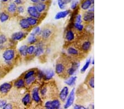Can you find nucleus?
Segmentation results:
<instances>
[{
    "instance_id": "obj_53",
    "label": "nucleus",
    "mask_w": 124,
    "mask_h": 109,
    "mask_svg": "<svg viewBox=\"0 0 124 109\" xmlns=\"http://www.w3.org/2000/svg\"><path fill=\"white\" fill-rule=\"evenodd\" d=\"M40 1H41V2H45L46 0H40Z\"/></svg>"
},
{
    "instance_id": "obj_32",
    "label": "nucleus",
    "mask_w": 124,
    "mask_h": 109,
    "mask_svg": "<svg viewBox=\"0 0 124 109\" xmlns=\"http://www.w3.org/2000/svg\"><path fill=\"white\" fill-rule=\"evenodd\" d=\"M35 77L34 76H32L29 77L28 78H27L25 79L26 80H25V83L26 84H27L28 86H29V85H31V83H33L34 81L35 80Z\"/></svg>"
},
{
    "instance_id": "obj_14",
    "label": "nucleus",
    "mask_w": 124,
    "mask_h": 109,
    "mask_svg": "<svg viewBox=\"0 0 124 109\" xmlns=\"http://www.w3.org/2000/svg\"><path fill=\"white\" fill-rule=\"evenodd\" d=\"M70 13V11H69V10L60 12L57 13L56 14V15H55V19H60L63 18L67 17V15H69Z\"/></svg>"
},
{
    "instance_id": "obj_4",
    "label": "nucleus",
    "mask_w": 124,
    "mask_h": 109,
    "mask_svg": "<svg viewBox=\"0 0 124 109\" xmlns=\"http://www.w3.org/2000/svg\"><path fill=\"white\" fill-rule=\"evenodd\" d=\"M28 13L31 15V17L38 19L40 17V13L38 12L35 6H29L27 9Z\"/></svg>"
},
{
    "instance_id": "obj_18",
    "label": "nucleus",
    "mask_w": 124,
    "mask_h": 109,
    "mask_svg": "<svg viewBox=\"0 0 124 109\" xmlns=\"http://www.w3.org/2000/svg\"><path fill=\"white\" fill-rule=\"evenodd\" d=\"M19 25L23 29H28L30 27H31L29 25L27 19L25 18L22 19L21 21H20Z\"/></svg>"
},
{
    "instance_id": "obj_6",
    "label": "nucleus",
    "mask_w": 124,
    "mask_h": 109,
    "mask_svg": "<svg viewBox=\"0 0 124 109\" xmlns=\"http://www.w3.org/2000/svg\"><path fill=\"white\" fill-rule=\"evenodd\" d=\"M94 18V12L88 11V12H86L83 15V19L85 22L90 23L92 22L93 21Z\"/></svg>"
},
{
    "instance_id": "obj_34",
    "label": "nucleus",
    "mask_w": 124,
    "mask_h": 109,
    "mask_svg": "<svg viewBox=\"0 0 124 109\" xmlns=\"http://www.w3.org/2000/svg\"><path fill=\"white\" fill-rule=\"evenodd\" d=\"M35 47L33 46V45H31V46H29V47H27V53L29 55H32L33 54L34 52Z\"/></svg>"
},
{
    "instance_id": "obj_30",
    "label": "nucleus",
    "mask_w": 124,
    "mask_h": 109,
    "mask_svg": "<svg viewBox=\"0 0 124 109\" xmlns=\"http://www.w3.org/2000/svg\"><path fill=\"white\" fill-rule=\"evenodd\" d=\"M9 19V15L7 14L2 12L0 14V21L1 22H5Z\"/></svg>"
},
{
    "instance_id": "obj_20",
    "label": "nucleus",
    "mask_w": 124,
    "mask_h": 109,
    "mask_svg": "<svg viewBox=\"0 0 124 109\" xmlns=\"http://www.w3.org/2000/svg\"><path fill=\"white\" fill-rule=\"evenodd\" d=\"M22 102L25 106H27L31 102V96L29 93L26 94L22 99Z\"/></svg>"
},
{
    "instance_id": "obj_37",
    "label": "nucleus",
    "mask_w": 124,
    "mask_h": 109,
    "mask_svg": "<svg viewBox=\"0 0 124 109\" xmlns=\"http://www.w3.org/2000/svg\"><path fill=\"white\" fill-rule=\"evenodd\" d=\"M33 33L35 35H40L41 33V30L40 29V28L39 27H37L35 28L34 29V30H33Z\"/></svg>"
},
{
    "instance_id": "obj_25",
    "label": "nucleus",
    "mask_w": 124,
    "mask_h": 109,
    "mask_svg": "<svg viewBox=\"0 0 124 109\" xmlns=\"http://www.w3.org/2000/svg\"><path fill=\"white\" fill-rule=\"evenodd\" d=\"M25 83L22 79H19L15 83V86L17 88H22L24 87Z\"/></svg>"
},
{
    "instance_id": "obj_15",
    "label": "nucleus",
    "mask_w": 124,
    "mask_h": 109,
    "mask_svg": "<svg viewBox=\"0 0 124 109\" xmlns=\"http://www.w3.org/2000/svg\"><path fill=\"white\" fill-rule=\"evenodd\" d=\"M65 38L68 41H72L75 39V34L72 30H68L66 31Z\"/></svg>"
},
{
    "instance_id": "obj_35",
    "label": "nucleus",
    "mask_w": 124,
    "mask_h": 109,
    "mask_svg": "<svg viewBox=\"0 0 124 109\" xmlns=\"http://www.w3.org/2000/svg\"><path fill=\"white\" fill-rule=\"evenodd\" d=\"M88 84L89 86L91 87L92 88H94V78L93 76L90 77L88 80Z\"/></svg>"
},
{
    "instance_id": "obj_12",
    "label": "nucleus",
    "mask_w": 124,
    "mask_h": 109,
    "mask_svg": "<svg viewBox=\"0 0 124 109\" xmlns=\"http://www.w3.org/2000/svg\"><path fill=\"white\" fill-rule=\"evenodd\" d=\"M55 69L56 72L57 74L59 75H61L65 72V67L63 63L60 62L57 63L56 65Z\"/></svg>"
},
{
    "instance_id": "obj_7",
    "label": "nucleus",
    "mask_w": 124,
    "mask_h": 109,
    "mask_svg": "<svg viewBox=\"0 0 124 109\" xmlns=\"http://www.w3.org/2000/svg\"><path fill=\"white\" fill-rule=\"evenodd\" d=\"M39 88L37 87V88H35L33 89V91H32V94H31L32 99H33L35 102L37 103H39L41 102V99H40V97L39 96Z\"/></svg>"
},
{
    "instance_id": "obj_46",
    "label": "nucleus",
    "mask_w": 124,
    "mask_h": 109,
    "mask_svg": "<svg viewBox=\"0 0 124 109\" xmlns=\"http://www.w3.org/2000/svg\"><path fill=\"white\" fill-rule=\"evenodd\" d=\"M13 106L11 104H6L5 105L4 107L3 108V109H12Z\"/></svg>"
},
{
    "instance_id": "obj_13",
    "label": "nucleus",
    "mask_w": 124,
    "mask_h": 109,
    "mask_svg": "<svg viewBox=\"0 0 124 109\" xmlns=\"http://www.w3.org/2000/svg\"><path fill=\"white\" fill-rule=\"evenodd\" d=\"M25 36V33L22 32V31H18V32H16L13 33L12 35V39L15 41L20 40L22 39Z\"/></svg>"
},
{
    "instance_id": "obj_26",
    "label": "nucleus",
    "mask_w": 124,
    "mask_h": 109,
    "mask_svg": "<svg viewBox=\"0 0 124 109\" xmlns=\"http://www.w3.org/2000/svg\"><path fill=\"white\" fill-rule=\"evenodd\" d=\"M27 45H23L19 49V51L22 56H26L27 55Z\"/></svg>"
},
{
    "instance_id": "obj_49",
    "label": "nucleus",
    "mask_w": 124,
    "mask_h": 109,
    "mask_svg": "<svg viewBox=\"0 0 124 109\" xmlns=\"http://www.w3.org/2000/svg\"><path fill=\"white\" fill-rule=\"evenodd\" d=\"M31 1L33 3H38V2H39V0H31Z\"/></svg>"
},
{
    "instance_id": "obj_39",
    "label": "nucleus",
    "mask_w": 124,
    "mask_h": 109,
    "mask_svg": "<svg viewBox=\"0 0 124 109\" xmlns=\"http://www.w3.org/2000/svg\"><path fill=\"white\" fill-rule=\"evenodd\" d=\"M58 5L60 7V8L61 9H63L65 8V2L63 0H58Z\"/></svg>"
},
{
    "instance_id": "obj_29",
    "label": "nucleus",
    "mask_w": 124,
    "mask_h": 109,
    "mask_svg": "<svg viewBox=\"0 0 124 109\" xmlns=\"http://www.w3.org/2000/svg\"><path fill=\"white\" fill-rule=\"evenodd\" d=\"M91 58H89L87 61H86L85 65H84V66L82 67V68L81 69V72L82 73H85L86 71V70L88 69V68L90 65V63H91Z\"/></svg>"
},
{
    "instance_id": "obj_51",
    "label": "nucleus",
    "mask_w": 124,
    "mask_h": 109,
    "mask_svg": "<svg viewBox=\"0 0 124 109\" xmlns=\"http://www.w3.org/2000/svg\"><path fill=\"white\" fill-rule=\"evenodd\" d=\"M92 65L94 64V59H92Z\"/></svg>"
},
{
    "instance_id": "obj_8",
    "label": "nucleus",
    "mask_w": 124,
    "mask_h": 109,
    "mask_svg": "<svg viewBox=\"0 0 124 109\" xmlns=\"http://www.w3.org/2000/svg\"><path fill=\"white\" fill-rule=\"evenodd\" d=\"M69 88H68V87H63L60 92V94H59V97H60V100L61 101H62V102H65V101H66L68 96V95H69Z\"/></svg>"
},
{
    "instance_id": "obj_27",
    "label": "nucleus",
    "mask_w": 124,
    "mask_h": 109,
    "mask_svg": "<svg viewBox=\"0 0 124 109\" xmlns=\"http://www.w3.org/2000/svg\"><path fill=\"white\" fill-rule=\"evenodd\" d=\"M37 41V39L35 37V35L32 33L31 34V35H29V36L28 38V43L31 44H33L36 43Z\"/></svg>"
},
{
    "instance_id": "obj_41",
    "label": "nucleus",
    "mask_w": 124,
    "mask_h": 109,
    "mask_svg": "<svg viewBox=\"0 0 124 109\" xmlns=\"http://www.w3.org/2000/svg\"><path fill=\"white\" fill-rule=\"evenodd\" d=\"M78 3V2L77 1H73L72 2L71 5V9L74 10L77 7Z\"/></svg>"
},
{
    "instance_id": "obj_52",
    "label": "nucleus",
    "mask_w": 124,
    "mask_h": 109,
    "mask_svg": "<svg viewBox=\"0 0 124 109\" xmlns=\"http://www.w3.org/2000/svg\"><path fill=\"white\" fill-rule=\"evenodd\" d=\"M2 1L3 2H7L8 0H2Z\"/></svg>"
},
{
    "instance_id": "obj_17",
    "label": "nucleus",
    "mask_w": 124,
    "mask_h": 109,
    "mask_svg": "<svg viewBox=\"0 0 124 109\" xmlns=\"http://www.w3.org/2000/svg\"><path fill=\"white\" fill-rule=\"evenodd\" d=\"M35 7L37 9V11H38V12L40 13L45 11L46 8V5L45 3L42 2H38L35 6Z\"/></svg>"
},
{
    "instance_id": "obj_19",
    "label": "nucleus",
    "mask_w": 124,
    "mask_h": 109,
    "mask_svg": "<svg viewBox=\"0 0 124 109\" xmlns=\"http://www.w3.org/2000/svg\"><path fill=\"white\" fill-rule=\"evenodd\" d=\"M67 51L70 55H72V56H78L79 55L78 50L73 47H69L67 49Z\"/></svg>"
},
{
    "instance_id": "obj_50",
    "label": "nucleus",
    "mask_w": 124,
    "mask_h": 109,
    "mask_svg": "<svg viewBox=\"0 0 124 109\" xmlns=\"http://www.w3.org/2000/svg\"><path fill=\"white\" fill-rule=\"evenodd\" d=\"M63 1H65V3H66V2H69L71 1V0H63Z\"/></svg>"
},
{
    "instance_id": "obj_44",
    "label": "nucleus",
    "mask_w": 124,
    "mask_h": 109,
    "mask_svg": "<svg viewBox=\"0 0 124 109\" xmlns=\"http://www.w3.org/2000/svg\"><path fill=\"white\" fill-rule=\"evenodd\" d=\"M7 104V102L5 100H0V108H3L4 106Z\"/></svg>"
},
{
    "instance_id": "obj_47",
    "label": "nucleus",
    "mask_w": 124,
    "mask_h": 109,
    "mask_svg": "<svg viewBox=\"0 0 124 109\" xmlns=\"http://www.w3.org/2000/svg\"><path fill=\"white\" fill-rule=\"evenodd\" d=\"M74 109H85V107H84L83 106L79 105L76 104L74 106Z\"/></svg>"
},
{
    "instance_id": "obj_45",
    "label": "nucleus",
    "mask_w": 124,
    "mask_h": 109,
    "mask_svg": "<svg viewBox=\"0 0 124 109\" xmlns=\"http://www.w3.org/2000/svg\"><path fill=\"white\" fill-rule=\"evenodd\" d=\"M17 10L19 13H22L24 12V7H22V6H19L18 7H17Z\"/></svg>"
},
{
    "instance_id": "obj_28",
    "label": "nucleus",
    "mask_w": 124,
    "mask_h": 109,
    "mask_svg": "<svg viewBox=\"0 0 124 109\" xmlns=\"http://www.w3.org/2000/svg\"><path fill=\"white\" fill-rule=\"evenodd\" d=\"M51 102H52V105H53V109L60 108L61 103H60V102L58 99H55V100L51 101Z\"/></svg>"
},
{
    "instance_id": "obj_33",
    "label": "nucleus",
    "mask_w": 124,
    "mask_h": 109,
    "mask_svg": "<svg viewBox=\"0 0 124 109\" xmlns=\"http://www.w3.org/2000/svg\"><path fill=\"white\" fill-rule=\"evenodd\" d=\"M47 92H48V90H47V87H43L40 90V94H41V96L45 97V96H46V95L47 94Z\"/></svg>"
},
{
    "instance_id": "obj_43",
    "label": "nucleus",
    "mask_w": 124,
    "mask_h": 109,
    "mask_svg": "<svg viewBox=\"0 0 124 109\" xmlns=\"http://www.w3.org/2000/svg\"><path fill=\"white\" fill-rule=\"evenodd\" d=\"M44 73L42 72L41 71H39L38 73V78L39 80H41L43 78H44Z\"/></svg>"
},
{
    "instance_id": "obj_38",
    "label": "nucleus",
    "mask_w": 124,
    "mask_h": 109,
    "mask_svg": "<svg viewBox=\"0 0 124 109\" xmlns=\"http://www.w3.org/2000/svg\"><path fill=\"white\" fill-rule=\"evenodd\" d=\"M7 40V37L4 35H0V45H3Z\"/></svg>"
},
{
    "instance_id": "obj_23",
    "label": "nucleus",
    "mask_w": 124,
    "mask_h": 109,
    "mask_svg": "<svg viewBox=\"0 0 124 109\" xmlns=\"http://www.w3.org/2000/svg\"><path fill=\"white\" fill-rule=\"evenodd\" d=\"M17 5H16L15 2L10 3L7 8L8 11L11 13H15L16 11H17Z\"/></svg>"
},
{
    "instance_id": "obj_22",
    "label": "nucleus",
    "mask_w": 124,
    "mask_h": 109,
    "mask_svg": "<svg viewBox=\"0 0 124 109\" xmlns=\"http://www.w3.org/2000/svg\"><path fill=\"white\" fill-rule=\"evenodd\" d=\"M27 20L30 26H35L38 23V19L32 17H28Z\"/></svg>"
},
{
    "instance_id": "obj_1",
    "label": "nucleus",
    "mask_w": 124,
    "mask_h": 109,
    "mask_svg": "<svg viewBox=\"0 0 124 109\" xmlns=\"http://www.w3.org/2000/svg\"><path fill=\"white\" fill-rule=\"evenodd\" d=\"M15 51L12 49L6 50L3 53V58L5 59L7 64H8L9 63H11V61L15 57Z\"/></svg>"
},
{
    "instance_id": "obj_10",
    "label": "nucleus",
    "mask_w": 124,
    "mask_h": 109,
    "mask_svg": "<svg viewBox=\"0 0 124 109\" xmlns=\"http://www.w3.org/2000/svg\"><path fill=\"white\" fill-rule=\"evenodd\" d=\"M79 67V63L75 62L72 63L71 67L67 69V73L69 76H72Z\"/></svg>"
},
{
    "instance_id": "obj_9",
    "label": "nucleus",
    "mask_w": 124,
    "mask_h": 109,
    "mask_svg": "<svg viewBox=\"0 0 124 109\" xmlns=\"http://www.w3.org/2000/svg\"><path fill=\"white\" fill-rule=\"evenodd\" d=\"M12 85L9 83H5L0 86V92L2 94H6L11 90Z\"/></svg>"
},
{
    "instance_id": "obj_2",
    "label": "nucleus",
    "mask_w": 124,
    "mask_h": 109,
    "mask_svg": "<svg viewBox=\"0 0 124 109\" xmlns=\"http://www.w3.org/2000/svg\"><path fill=\"white\" fill-rule=\"evenodd\" d=\"M53 34V31L51 28L50 27H45L41 30V36L42 38L45 40L50 38Z\"/></svg>"
},
{
    "instance_id": "obj_11",
    "label": "nucleus",
    "mask_w": 124,
    "mask_h": 109,
    "mask_svg": "<svg viewBox=\"0 0 124 109\" xmlns=\"http://www.w3.org/2000/svg\"><path fill=\"white\" fill-rule=\"evenodd\" d=\"M92 44L89 40H85L82 44L81 48L83 52H88L91 48Z\"/></svg>"
},
{
    "instance_id": "obj_3",
    "label": "nucleus",
    "mask_w": 124,
    "mask_h": 109,
    "mask_svg": "<svg viewBox=\"0 0 124 109\" xmlns=\"http://www.w3.org/2000/svg\"><path fill=\"white\" fill-rule=\"evenodd\" d=\"M75 89L73 88L72 90H71V93L69 95V98H68L67 102H66V104L64 106V108L65 109H67L70 108V106L72 105V104H73L74 100H75Z\"/></svg>"
},
{
    "instance_id": "obj_24",
    "label": "nucleus",
    "mask_w": 124,
    "mask_h": 109,
    "mask_svg": "<svg viewBox=\"0 0 124 109\" xmlns=\"http://www.w3.org/2000/svg\"><path fill=\"white\" fill-rule=\"evenodd\" d=\"M76 79H77L76 76L71 77H70L69 79H68L66 81L65 83L66 84H67L68 86H72L74 84H75L76 81Z\"/></svg>"
},
{
    "instance_id": "obj_21",
    "label": "nucleus",
    "mask_w": 124,
    "mask_h": 109,
    "mask_svg": "<svg viewBox=\"0 0 124 109\" xmlns=\"http://www.w3.org/2000/svg\"><path fill=\"white\" fill-rule=\"evenodd\" d=\"M54 76V72L52 70H47L44 73V78L45 80H50Z\"/></svg>"
},
{
    "instance_id": "obj_42",
    "label": "nucleus",
    "mask_w": 124,
    "mask_h": 109,
    "mask_svg": "<svg viewBox=\"0 0 124 109\" xmlns=\"http://www.w3.org/2000/svg\"><path fill=\"white\" fill-rule=\"evenodd\" d=\"M75 23H82V17L80 15H77L76 16V18H75Z\"/></svg>"
},
{
    "instance_id": "obj_5",
    "label": "nucleus",
    "mask_w": 124,
    "mask_h": 109,
    "mask_svg": "<svg viewBox=\"0 0 124 109\" xmlns=\"http://www.w3.org/2000/svg\"><path fill=\"white\" fill-rule=\"evenodd\" d=\"M44 52V44L42 42H39L37 44V47L35 49L34 55L36 56H40Z\"/></svg>"
},
{
    "instance_id": "obj_16",
    "label": "nucleus",
    "mask_w": 124,
    "mask_h": 109,
    "mask_svg": "<svg viewBox=\"0 0 124 109\" xmlns=\"http://www.w3.org/2000/svg\"><path fill=\"white\" fill-rule=\"evenodd\" d=\"M92 5V3L91 0H84L81 4V7L83 10H87L90 8Z\"/></svg>"
},
{
    "instance_id": "obj_36",
    "label": "nucleus",
    "mask_w": 124,
    "mask_h": 109,
    "mask_svg": "<svg viewBox=\"0 0 124 109\" xmlns=\"http://www.w3.org/2000/svg\"><path fill=\"white\" fill-rule=\"evenodd\" d=\"M35 71L34 70H31V71H29V72H28L26 74H25L24 76V79H27V78H28L29 77L33 76L35 74Z\"/></svg>"
},
{
    "instance_id": "obj_31",
    "label": "nucleus",
    "mask_w": 124,
    "mask_h": 109,
    "mask_svg": "<svg viewBox=\"0 0 124 109\" xmlns=\"http://www.w3.org/2000/svg\"><path fill=\"white\" fill-rule=\"evenodd\" d=\"M73 27H75V28L77 30L79 31H82L84 29V26L81 23H75L73 24Z\"/></svg>"
},
{
    "instance_id": "obj_48",
    "label": "nucleus",
    "mask_w": 124,
    "mask_h": 109,
    "mask_svg": "<svg viewBox=\"0 0 124 109\" xmlns=\"http://www.w3.org/2000/svg\"><path fill=\"white\" fill-rule=\"evenodd\" d=\"M15 3L16 5H21L22 3V0H15Z\"/></svg>"
},
{
    "instance_id": "obj_40",
    "label": "nucleus",
    "mask_w": 124,
    "mask_h": 109,
    "mask_svg": "<svg viewBox=\"0 0 124 109\" xmlns=\"http://www.w3.org/2000/svg\"><path fill=\"white\" fill-rule=\"evenodd\" d=\"M45 108L49 109H53L51 101H47L45 104Z\"/></svg>"
}]
</instances>
